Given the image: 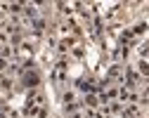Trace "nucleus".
<instances>
[{
	"mask_svg": "<svg viewBox=\"0 0 149 118\" xmlns=\"http://www.w3.org/2000/svg\"><path fill=\"white\" fill-rule=\"evenodd\" d=\"M24 83L29 85V87H36V85H38V81H40V78H38V73H33V71H24Z\"/></svg>",
	"mask_w": 149,
	"mask_h": 118,
	"instance_id": "f257e3e1",
	"label": "nucleus"
},
{
	"mask_svg": "<svg viewBox=\"0 0 149 118\" xmlns=\"http://www.w3.org/2000/svg\"><path fill=\"white\" fill-rule=\"evenodd\" d=\"M137 73L144 76V78H149V62H144V59H142V62L137 64Z\"/></svg>",
	"mask_w": 149,
	"mask_h": 118,
	"instance_id": "f03ea898",
	"label": "nucleus"
},
{
	"mask_svg": "<svg viewBox=\"0 0 149 118\" xmlns=\"http://www.w3.org/2000/svg\"><path fill=\"white\" fill-rule=\"evenodd\" d=\"M10 64H7V59H3V57H0V71H5Z\"/></svg>",
	"mask_w": 149,
	"mask_h": 118,
	"instance_id": "7ed1b4c3",
	"label": "nucleus"
}]
</instances>
